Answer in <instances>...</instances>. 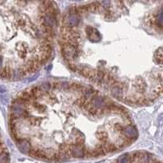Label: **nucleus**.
I'll list each match as a JSON object with an SVG mask.
<instances>
[{
	"mask_svg": "<svg viewBox=\"0 0 163 163\" xmlns=\"http://www.w3.org/2000/svg\"><path fill=\"white\" fill-rule=\"evenodd\" d=\"M19 149L21 150V152H22L23 153H29V151L30 150V144L27 142H25V140L22 141L21 143H20V145H18Z\"/></svg>",
	"mask_w": 163,
	"mask_h": 163,
	"instance_id": "nucleus-1",
	"label": "nucleus"
},
{
	"mask_svg": "<svg viewBox=\"0 0 163 163\" xmlns=\"http://www.w3.org/2000/svg\"><path fill=\"white\" fill-rule=\"evenodd\" d=\"M8 154L6 153V152H2L0 153V163H8Z\"/></svg>",
	"mask_w": 163,
	"mask_h": 163,
	"instance_id": "nucleus-2",
	"label": "nucleus"
},
{
	"mask_svg": "<svg viewBox=\"0 0 163 163\" xmlns=\"http://www.w3.org/2000/svg\"><path fill=\"white\" fill-rule=\"evenodd\" d=\"M119 163H131L130 157H127V155L122 156V158H120Z\"/></svg>",
	"mask_w": 163,
	"mask_h": 163,
	"instance_id": "nucleus-3",
	"label": "nucleus"
}]
</instances>
